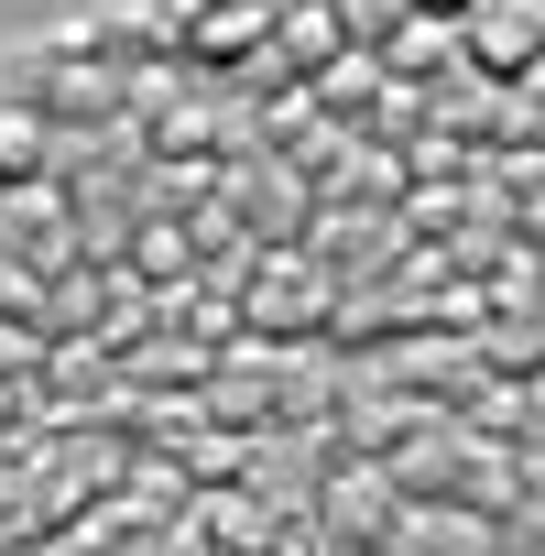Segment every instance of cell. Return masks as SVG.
Here are the masks:
<instances>
[{"label":"cell","instance_id":"cell-5","mask_svg":"<svg viewBox=\"0 0 545 556\" xmlns=\"http://www.w3.org/2000/svg\"><path fill=\"white\" fill-rule=\"evenodd\" d=\"M415 12H469V0H415Z\"/></svg>","mask_w":545,"mask_h":556},{"label":"cell","instance_id":"cell-1","mask_svg":"<svg viewBox=\"0 0 545 556\" xmlns=\"http://www.w3.org/2000/svg\"><path fill=\"white\" fill-rule=\"evenodd\" d=\"M262 23H272V0H207V12L186 23V55H207V66H218V55H251Z\"/></svg>","mask_w":545,"mask_h":556},{"label":"cell","instance_id":"cell-6","mask_svg":"<svg viewBox=\"0 0 545 556\" xmlns=\"http://www.w3.org/2000/svg\"><path fill=\"white\" fill-rule=\"evenodd\" d=\"M0 207H12V175H0Z\"/></svg>","mask_w":545,"mask_h":556},{"label":"cell","instance_id":"cell-4","mask_svg":"<svg viewBox=\"0 0 545 556\" xmlns=\"http://www.w3.org/2000/svg\"><path fill=\"white\" fill-rule=\"evenodd\" d=\"M34 153H45V121H34V110H0V175L34 164Z\"/></svg>","mask_w":545,"mask_h":556},{"label":"cell","instance_id":"cell-3","mask_svg":"<svg viewBox=\"0 0 545 556\" xmlns=\"http://www.w3.org/2000/svg\"><path fill=\"white\" fill-rule=\"evenodd\" d=\"M284 45H295V55H339V12H328V0H295V12H284Z\"/></svg>","mask_w":545,"mask_h":556},{"label":"cell","instance_id":"cell-2","mask_svg":"<svg viewBox=\"0 0 545 556\" xmlns=\"http://www.w3.org/2000/svg\"><path fill=\"white\" fill-rule=\"evenodd\" d=\"M469 45H480V66H523L534 55V12H480Z\"/></svg>","mask_w":545,"mask_h":556}]
</instances>
